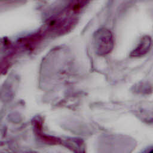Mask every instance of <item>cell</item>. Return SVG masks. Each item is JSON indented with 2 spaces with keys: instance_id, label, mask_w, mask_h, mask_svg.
I'll return each mask as SVG.
<instances>
[{
  "instance_id": "obj_1",
  "label": "cell",
  "mask_w": 153,
  "mask_h": 153,
  "mask_svg": "<svg viewBox=\"0 0 153 153\" xmlns=\"http://www.w3.org/2000/svg\"><path fill=\"white\" fill-rule=\"evenodd\" d=\"M92 42L96 53L100 56L109 54L114 48L113 35L110 30L105 27L99 28L94 32Z\"/></svg>"
},
{
  "instance_id": "obj_3",
  "label": "cell",
  "mask_w": 153,
  "mask_h": 153,
  "mask_svg": "<svg viewBox=\"0 0 153 153\" xmlns=\"http://www.w3.org/2000/svg\"><path fill=\"white\" fill-rule=\"evenodd\" d=\"M147 153H153V149H152L149 150Z\"/></svg>"
},
{
  "instance_id": "obj_2",
  "label": "cell",
  "mask_w": 153,
  "mask_h": 153,
  "mask_svg": "<svg viewBox=\"0 0 153 153\" xmlns=\"http://www.w3.org/2000/svg\"><path fill=\"white\" fill-rule=\"evenodd\" d=\"M152 46V39L149 35H144L140 39L138 44L130 53L132 57H140L147 54Z\"/></svg>"
}]
</instances>
